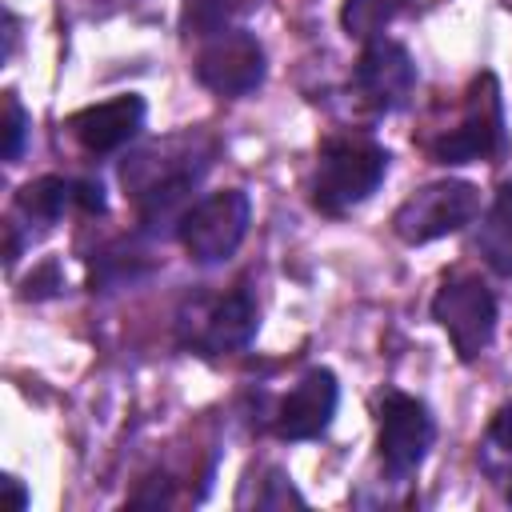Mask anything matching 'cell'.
Returning <instances> with one entry per match:
<instances>
[{"mask_svg":"<svg viewBox=\"0 0 512 512\" xmlns=\"http://www.w3.org/2000/svg\"><path fill=\"white\" fill-rule=\"evenodd\" d=\"M204 164H208V156L196 152V136H172L164 144L136 152L120 168V180L132 192V200L140 204L144 220L152 224L156 216H168L192 192Z\"/></svg>","mask_w":512,"mask_h":512,"instance_id":"1","label":"cell"},{"mask_svg":"<svg viewBox=\"0 0 512 512\" xmlns=\"http://www.w3.org/2000/svg\"><path fill=\"white\" fill-rule=\"evenodd\" d=\"M388 172V152L368 136H336L320 148L312 176V204L320 212H348L368 200Z\"/></svg>","mask_w":512,"mask_h":512,"instance_id":"2","label":"cell"},{"mask_svg":"<svg viewBox=\"0 0 512 512\" xmlns=\"http://www.w3.org/2000/svg\"><path fill=\"white\" fill-rule=\"evenodd\" d=\"M504 152H508V136H504L500 84L492 72H480L468 88L460 124L432 144V156L440 164H472V160H500Z\"/></svg>","mask_w":512,"mask_h":512,"instance_id":"3","label":"cell"},{"mask_svg":"<svg viewBox=\"0 0 512 512\" xmlns=\"http://www.w3.org/2000/svg\"><path fill=\"white\" fill-rule=\"evenodd\" d=\"M480 212V192L468 180H436L416 188L396 212H392V232L404 244H428L448 232H460L472 224Z\"/></svg>","mask_w":512,"mask_h":512,"instance_id":"4","label":"cell"},{"mask_svg":"<svg viewBox=\"0 0 512 512\" xmlns=\"http://www.w3.org/2000/svg\"><path fill=\"white\" fill-rule=\"evenodd\" d=\"M432 320L448 332L460 360H476L496 332V296L472 272L448 276L432 296Z\"/></svg>","mask_w":512,"mask_h":512,"instance_id":"5","label":"cell"},{"mask_svg":"<svg viewBox=\"0 0 512 512\" xmlns=\"http://www.w3.org/2000/svg\"><path fill=\"white\" fill-rule=\"evenodd\" d=\"M248 220H252V204L240 188L212 192L180 216V244L196 264H220L240 248Z\"/></svg>","mask_w":512,"mask_h":512,"instance_id":"6","label":"cell"},{"mask_svg":"<svg viewBox=\"0 0 512 512\" xmlns=\"http://www.w3.org/2000/svg\"><path fill=\"white\" fill-rule=\"evenodd\" d=\"M256 336V304L248 292H228L216 300H196L180 312V340L204 356H224L248 348Z\"/></svg>","mask_w":512,"mask_h":512,"instance_id":"7","label":"cell"},{"mask_svg":"<svg viewBox=\"0 0 512 512\" xmlns=\"http://www.w3.org/2000/svg\"><path fill=\"white\" fill-rule=\"evenodd\" d=\"M436 440V424L424 400L408 392H384L380 400V460L392 476H412Z\"/></svg>","mask_w":512,"mask_h":512,"instance_id":"8","label":"cell"},{"mask_svg":"<svg viewBox=\"0 0 512 512\" xmlns=\"http://www.w3.org/2000/svg\"><path fill=\"white\" fill-rule=\"evenodd\" d=\"M196 80L216 96H248L264 80V48L244 28H224L208 36L196 56Z\"/></svg>","mask_w":512,"mask_h":512,"instance_id":"9","label":"cell"},{"mask_svg":"<svg viewBox=\"0 0 512 512\" xmlns=\"http://www.w3.org/2000/svg\"><path fill=\"white\" fill-rule=\"evenodd\" d=\"M352 84L360 92V100L376 112H396L408 104L412 88H416V64L408 56L404 44L396 40H372L364 48V56L356 60Z\"/></svg>","mask_w":512,"mask_h":512,"instance_id":"10","label":"cell"},{"mask_svg":"<svg viewBox=\"0 0 512 512\" xmlns=\"http://www.w3.org/2000/svg\"><path fill=\"white\" fill-rule=\"evenodd\" d=\"M336 400H340L336 376L328 368H308L276 408V436L280 440H316V436H324L332 416H336Z\"/></svg>","mask_w":512,"mask_h":512,"instance_id":"11","label":"cell"},{"mask_svg":"<svg viewBox=\"0 0 512 512\" xmlns=\"http://www.w3.org/2000/svg\"><path fill=\"white\" fill-rule=\"evenodd\" d=\"M68 128L80 140V148H88V152H116V148H124L144 128V100L124 92V96L88 104V108H80L68 120Z\"/></svg>","mask_w":512,"mask_h":512,"instance_id":"12","label":"cell"},{"mask_svg":"<svg viewBox=\"0 0 512 512\" xmlns=\"http://www.w3.org/2000/svg\"><path fill=\"white\" fill-rule=\"evenodd\" d=\"M476 252L496 276H512V184H500L496 200L488 204L476 232Z\"/></svg>","mask_w":512,"mask_h":512,"instance_id":"13","label":"cell"},{"mask_svg":"<svg viewBox=\"0 0 512 512\" xmlns=\"http://www.w3.org/2000/svg\"><path fill=\"white\" fill-rule=\"evenodd\" d=\"M16 208L40 224H52L60 220L68 208H76V180H64V176H40V180H28L20 192H16Z\"/></svg>","mask_w":512,"mask_h":512,"instance_id":"14","label":"cell"},{"mask_svg":"<svg viewBox=\"0 0 512 512\" xmlns=\"http://www.w3.org/2000/svg\"><path fill=\"white\" fill-rule=\"evenodd\" d=\"M404 8H408V0H344L340 24H344L348 36L372 40V36H380Z\"/></svg>","mask_w":512,"mask_h":512,"instance_id":"15","label":"cell"},{"mask_svg":"<svg viewBox=\"0 0 512 512\" xmlns=\"http://www.w3.org/2000/svg\"><path fill=\"white\" fill-rule=\"evenodd\" d=\"M236 0H180V28L188 36H216L228 28Z\"/></svg>","mask_w":512,"mask_h":512,"instance_id":"16","label":"cell"},{"mask_svg":"<svg viewBox=\"0 0 512 512\" xmlns=\"http://www.w3.org/2000/svg\"><path fill=\"white\" fill-rule=\"evenodd\" d=\"M24 132H28V116L16 100V92H4V160H16L24 148Z\"/></svg>","mask_w":512,"mask_h":512,"instance_id":"17","label":"cell"},{"mask_svg":"<svg viewBox=\"0 0 512 512\" xmlns=\"http://www.w3.org/2000/svg\"><path fill=\"white\" fill-rule=\"evenodd\" d=\"M56 288H60V268H56V264H44L40 272H32V276H28L24 296H28V300H40V296H52Z\"/></svg>","mask_w":512,"mask_h":512,"instance_id":"18","label":"cell"},{"mask_svg":"<svg viewBox=\"0 0 512 512\" xmlns=\"http://www.w3.org/2000/svg\"><path fill=\"white\" fill-rule=\"evenodd\" d=\"M76 208L88 212V216L104 212V188L96 180H76Z\"/></svg>","mask_w":512,"mask_h":512,"instance_id":"19","label":"cell"},{"mask_svg":"<svg viewBox=\"0 0 512 512\" xmlns=\"http://www.w3.org/2000/svg\"><path fill=\"white\" fill-rule=\"evenodd\" d=\"M488 440L504 452H512V404H504L496 416H492V428H488Z\"/></svg>","mask_w":512,"mask_h":512,"instance_id":"20","label":"cell"},{"mask_svg":"<svg viewBox=\"0 0 512 512\" xmlns=\"http://www.w3.org/2000/svg\"><path fill=\"white\" fill-rule=\"evenodd\" d=\"M4 488H8V496H12V508H16V512H24V508H28V492H24V484H20L16 476H8V480H4Z\"/></svg>","mask_w":512,"mask_h":512,"instance_id":"21","label":"cell"},{"mask_svg":"<svg viewBox=\"0 0 512 512\" xmlns=\"http://www.w3.org/2000/svg\"><path fill=\"white\" fill-rule=\"evenodd\" d=\"M508 500H512V488H508Z\"/></svg>","mask_w":512,"mask_h":512,"instance_id":"22","label":"cell"}]
</instances>
